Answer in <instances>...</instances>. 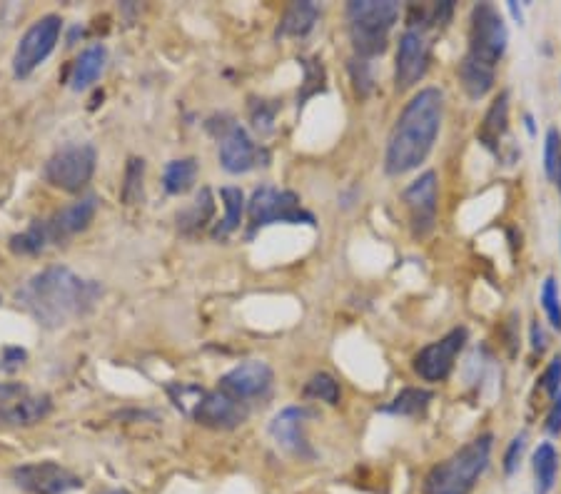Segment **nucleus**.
Returning <instances> with one entry per match:
<instances>
[{"mask_svg": "<svg viewBox=\"0 0 561 494\" xmlns=\"http://www.w3.org/2000/svg\"><path fill=\"white\" fill-rule=\"evenodd\" d=\"M402 203L407 208L409 218V233L414 240H424L434 233L437 228V213H439V183L437 173L427 170L419 175L417 180L404 188Z\"/></svg>", "mask_w": 561, "mask_h": 494, "instance_id": "13", "label": "nucleus"}, {"mask_svg": "<svg viewBox=\"0 0 561 494\" xmlns=\"http://www.w3.org/2000/svg\"><path fill=\"white\" fill-rule=\"evenodd\" d=\"M524 450H527V432H519V435L507 445V452H504V460H502L504 475L512 477L514 472L519 470V462H522Z\"/></svg>", "mask_w": 561, "mask_h": 494, "instance_id": "35", "label": "nucleus"}, {"mask_svg": "<svg viewBox=\"0 0 561 494\" xmlns=\"http://www.w3.org/2000/svg\"><path fill=\"white\" fill-rule=\"evenodd\" d=\"M320 15V5L312 3V0L292 3L290 8L282 13L280 25H277L275 30V38H305V35H310L312 30H315Z\"/></svg>", "mask_w": 561, "mask_h": 494, "instance_id": "20", "label": "nucleus"}, {"mask_svg": "<svg viewBox=\"0 0 561 494\" xmlns=\"http://www.w3.org/2000/svg\"><path fill=\"white\" fill-rule=\"evenodd\" d=\"M272 382H275V372L267 362L247 360L220 377V390L237 397V400L250 402L270 395Z\"/></svg>", "mask_w": 561, "mask_h": 494, "instance_id": "18", "label": "nucleus"}, {"mask_svg": "<svg viewBox=\"0 0 561 494\" xmlns=\"http://www.w3.org/2000/svg\"><path fill=\"white\" fill-rule=\"evenodd\" d=\"M507 8H509V10H512L514 20H517V23H519V25H522V23H524V13H522V8H519V5H517V0H509V3H507Z\"/></svg>", "mask_w": 561, "mask_h": 494, "instance_id": "40", "label": "nucleus"}, {"mask_svg": "<svg viewBox=\"0 0 561 494\" xmlns=\"http://www.w3.org/2000/svg\"><path fill=\"white\" fill-rule=\"evenodd\" d=\"M105 60H108V50L105 45L93 43L78 55V60L73 63L70 70V88L73 90H88L95 80L100 78V73L105 70Z\"/></svg>", "mask_w": 561, "mask_h": 494, "instance_id": "22", "label": "nucleus"}, {"mask_svg": "<svg viewBox=\"0 0 561 494\" xmlns=\"http://www.w3.org/2000/svg\"><path fill=\"white\" fill-rule=\"evenodd\" d=\"M53 412V397L23 382H0V427H33Z\"/></svg>", "mask_w": 561, "mask_h": 494, "instance_id": "10", "label": "nucleus"}, {"mask_svg": "<svg viewBox=\"0 0 561 494\" xmlns=\"http://www.w3.org/2000/svg\"><path fill=\"white\" fill-rule=\"evenodd\" d=\"M554 183H557V188H559V195H561V163H559V170H557V178H554Z\"/></svg>", "mask_w": 561, "mask_h": 494, "instance_id": "43", "label": "nucleus"}, {"mask_svg": "<svg viewBox=\"0 0 561 494\" xmlns=\"http://www.w3.org/2000/svg\"><path fill=\"white\" fill-rule=\"evenodd\" d=\"M532 470H534V490L537 494H549L557 485L559 472V452L552 442H542L532 455Z\"/></svg>", "mask_w": 561, "mask_h": 494, "instance_id": "24", "label": "nucleus"}, {"mask_svg": "<svg viewBox=\"0 0 561 494\" xmlns=\"http://www.w3.org/2000/svg\"><path fill=\"white\" fill-rule=\"evenodd\" d=\"M524 125H527V130H529V135H537V128H534V118H532V113H524Z\"/></svg>", "mask_w": 561, "mask_h": 494, "instance_id": "41", "label": "nucleus"}, {"mask_svg": "<svg viewBox=\"0 0 561 494\" xmlns=\"http://www.w3.org/2000/svg\"><path fill=\"white\" fill-rule=\"evenodd\" d=\"M492 447V432L474 437L462 450H457L452 457L434 465L424 475L422 494H472L477 482L487 472L489 460H492Z\"/></svg>", "mask_w": 561, "mask_h": 494, "instance_id": "4", "label": "nucleus"}, {"mask_svg": "<svg viewBox=\"0 0 561 494\" xmlns=\"http://www.w3.org/2000/svg\"><path fill=\"white\" fill-rule=\"evenodd\" d=\"M509 133V90H502L492 100L489 110L484 113L482 125L477 130V140L482 148H487L492 155H502V143Z\"/></svg>", "mask_w": 561, "mask_h": 494, "instance_id": "19", "label": "nucleus"}, {"mask_svg": "<svg viewBox=\"0 0 561 494\" xmlns=\"http://www.w3.org/2000/svg\"><path fill=\"white\" fill-rule=\"evenodd\" d=\"M220 125H215L212 120H207L205 128L220 140V165L232 175L250 173V170L260 168V165L270 163V153L267 148L257 145L255 140L247 135V130L242 125H237L235 120L220 115Z\"/></svg>", "mask_w": 561, "mask_h": 494, "instance_id": "7", "label": "nucleus"}, {"mask_svg": "<svg viewBox=\"0 0 561 494\" xmlns=\"http://www.w3.org/2000/svg\"><path fill=\"white\" fill-rule=\"evenodd\" d=\"M222 205H225V218L212 228V238L225 240L227 235L235 233L242 223V215H245V193L240 188H222L220 190Z\"/></svg>", "mask_w": 561, "mask_h": 494, "instance_id": "27", "label": "nucleus"}, {"mask_svg": "<svg viewBox=\"0 0 561 494\" xmlns=\"http://www.w3.org/2000/svg\"><path fill=\"white\" fill-rule=\"evenodd\" d=\"M539 387H542L552 400L561 392V352L559 355H554L552 362L544 367L542 377H539Z\"/></svg>", "mask_w": 561, "mask_h": 494, "instance_id": "36", "label": "nucleus"}, {"mask_svg": "<svg viewBox=\"0 0 561 494\" xmlns=\"http://www.w3.org/2000/svg\"><path fill=\"white\" fill-rule=\"evenodd\" d=\"M212 215H215V195H212L210 188H202L195 195V200L185 210H180L178 218H175L180 235L195 238L197 233H202L212 223Z\"/></svg>", "mask_w": 561, "mask_h": 494, "instance_id": "21", "label": "nucleus"}, {"mask_svg": "<svg viewBox=\"0 0 561 494\" xmlns=\"http://www.w3.org/2000/svg\"><path fill=\"white\" fill-rule=\"evenodd\" d=\"M192 420L200 427L207 430H237L240 425H245L247 417H250V405L237 397L227 395L225 390H212L202 392L200 400L195 402V407L190 410Z\"/></svg>", "mask_w": 561, "mask_h": 494, "instance_id": "15", "label": "nucleus"}, {"mask_svg": "<svg viewBox=\"0 0 561 494\" xmlns=\"http://www.w3.org/2000/svg\"><path fill=\"white\" fill-rule=\"evenodd\" d=\"M315 412L310 407H285L277 412L270 422V437L277 442V447L292 455L300 462H312L317 457V452L312 450L310 440L305 435L307 420H312Z\"/></svg>", "mask_w": 561, "mask_h": 494, "instance_id": "16", "label": "nucleus"}, {"mask_svg": "<svg viewBox=\"0 0 561 494\" xmlns=\"http://www.w3.org/2000/svg\"><path fill=\"white\" fill-rule=\"evenodd\" d=\"M529 342H532V350L537 352V355H544V352H547L549 337H547V330H544V325L539 320H534L532 327H529Z\"/></svg>", "mask_w": 561, "mask_h": 494, "instance_id": "39", "label": "nucleus"}, {"mask_svg": "<svg viewBox=\"0 0 561 494\" xmlns=\"http://www.w3.org/2000/svg\"><path fill=\"white\" fill-rule=\"evenodd\" d=\"M469 340L467 327H454L449 330L442 340L429 342L427 347L414 355L412 367L419 375V380L424 382H444L454 370V362H457L459 352L464 350Z\"/></svg>", "mask_w": 561, "mask_h": 494, "instance_id": "14", "label": "nucleus"}, {"mask_svg": "<svg viewBox=\"0 0 561 494\" xmlns=\"http://www.w3.org/2000/svg\"><path fill=\"white\" fill-rule=\"evenodd\" d=\"M350 75L352 83H355V90L360 98H367L374 88V78H372V63L365 58H352L350 60Z\"/></svg>", "mask_w": 561, "mask_h": 494, "instance_id": "34", "label": "nucleus"}, {"mask_svg": "<svg viewBox=\"0 0 561 494\" xmlns=\"http://www.w3.org/2000/svg\"><path fill=\"white\" fill-rule=\"evenodd\" d=\"M509 30L502 13L492 3H477L469 15V50L464 55L497 70L507 53Z\"/></svg>", "mask_w": 561, "mask_h": 494, "instance_id": "8", "label": "nucleus"}, {"mask_svg": "<svg viewBox=\"0 0 561 494\" xmlns=\"http://www.w3.org/2000/svg\"><path fill=\"white\" fill-rule=\"evenodd\" d=\"M98 153L90 143H68L43 165V180L63 193H80L95 175Z\"/></svg>", "mask_w": 561, "mask_h": 494, "instance_id": "9", "label": "nucleus"}, {"mask_svg": "<svg viewBox=\"0 0 561 494\" xmlns=\"http://www.w3.org/2000/svg\"><path fill=\"white\" fill-rule=\"evenodd\" d=\"M100 494H130V492L123 490V487H115V490H105V492H100Z\"/></svg>", "mask_w": 561, "mask_h": 494, "instance_id": "42", "label": "nucleus"}, {"mask_svg": "<svg viewBox=\"0 0 561 494\" xmlns=\"http://www.w3.org/2000/svg\"><path fill=\"white\" fill-rule=\"evenodd\" d=\"M28 362V352L23 347H0V375H15Z\"/></svg>", "mask_w": 561, "mask_h": 494, "instance_id": "37", "label": "nucleus"}, {"mask_svg": "<svg viewBox=\"0 0 561 494\" xmlns=\"http://www.w3.org/2000/svg\"><path fill=\"white\" fill-rule=\"evenodd\" d=\"M143 178H145V160L130 158L125 165L123 188H120V198L125 205L143 203Z\"/></svg>", "mask_w": 561, "mask_h": 494, "instance_id": "30", "label": "nucleus"}, {"mask_svg": "<svg viewBox=\"0 0 561 494\" xmlns=\"http://www.w3.org/2000/svg\"><path fill=\"white\" fill-rule=\"evenodd\" d=\"M60 33H63V20L58 15H45V18L35 20L25 35L20 38L18 48L13 55V75L18 80H25L33 75V70L48 58L58 45Z\"/></svg>", "mask_w": 561, "mask_h": 494, "instance_id": "12", "label": "nucleus"}, {"mask_svg": "<svg viewBox=\"0 0 561 494\" xmlns=\"http://www.w3.org/2000/svg\"><path fill=\"white\" fill-rule=\"evenodd\" d=\"M10 480L25 494H70L83 490V477L70 472L60 462L43 460L18 465L10 470Z\"/></svg>", "mask_w": 561, "mask_h": 494, "instance_id": "11", "label": "nucleus"}, {"mask_svg": "<svg viewBox=\"0 0 561 494\" xmlns=\"http://www.w3.org/2000/svg\"><path fill=\"white\" fill-rule=\"evenodd\" d=\"M429 60H432V53H429V43L424 33L404 30L399 35L397 63H394V85H397L399 93L414 88L427 75Z\"/></svg>", "mask_w": 561, "mask_h": 494, "instance_id": "17", "label": "nucleus"}, {"mask_svg": "<svg viewBox=\"0 0 561 494\" xmlns=\"http://www.w3.org/2000/svg\"><path fill=\"white\" fill-rule=\"evenodd\" d=\"M494 80H497V70L487 68V65L477 63L474 58L464 55L459 60V83H462L464 93L472 100H482L484 95L492 93Z\"/></svg>", "mask_w": 561, "mask_h": 494, "instance_id": "23", "label": "nucleus"}, {"mask_svg": "<svg viewBox=\"0 0 561 494\" xmlns=\"http://www.w3.org/2000/svg\"><path fill=\"white\" fill-rule=\"evenodd\" d=\"M561 163V133L559 128H549L544 138V173L549 180L557 178V170Z\"/></svg>", "mask_w": 561, "mask_h": 494, "instance_id": "33", "label": "nucleus"}, {"mask_svg": "<svg viewBox=\"0 0 561 494\" xmlns=\"http://www.w3.org/2000/svg\"><path fill=\"white\" fill-rule=\"evenodd\" d=\"M280 103L275 100H250V123L257 135H270L275 130V118Z\"/></svg>", "mask_w": 561, "mask_h": 494, "instance_id": "31", "label": "nucleus"}, {"mask_svg": "<svg viewBox=\"0 0 561 494\" xmlns=\"http://www.w3.org/2000/svg\"><path fill=\"white\" fill-rule=\"evenodd\" d=\"M397 0H352L347 3L350 40L357 58L372 60L389 45V30L399 20Z\"/></svg>", "mask_w": 561, "mask_h": 494, "instance_id": "5", "label": "nucleus"}, {"mask_svg": "<svg viewBox=\"0 0 561 494\" xmlns=\"http://www.w3.org/2000/svg\"><path fill=\"white\" fill-rule=\"evenodd\" d=\"M434 400V395L424 387H404L394 395V400L389 405L382 407V412L394 417H419L427 412L429 402Z\"/></svg>", "mask_w": 561, "mask_h": 494, "instance_id": "26", "label": "nucleus"}, {"mask_svg": "<svg viewBox=\"0 0 561 494\" xmlns=\"http://www.w3.org/2000/svg\"><path fill=\"white\" fill-rule=\"evenodd\" d=\"M100 297L103 285L98 280H85L63 265H50L35 272L15 292L18 307H23L45 330H58L80 320L95 310Z\"/></svg>", "mask_w": 561, "mask_h": 494, "instance_id": "1", "label": "nucleus"}, {"mask_svg": "<svg viewBox=\"0 0 561 494\" xmlns=\"http://www.w3.org/2000/svg\"><path fill=\"white\" fill-rule=\"evenodd\" d=\"M544 432L549 437H559L561 435V392L552 400V407L547 412V422H544Z\"/></svg>", "mask_w": 561, "mask_h": 494, "instance_id": "38", "label": "nucleus"}, {"mask_svg": "<svg viewBox=\"0 0 561 494\" xmlns=\"http://www.w3.org/2000/svg\"><path fill=\"white\" fill-rule=\"evenodd\" d=\"M310 225L315 228L317 220L310 210L302 208L300 195L292 190H277L272 185H262L252 193L247 203V240L255 238L257 230L267 225Z\"/></svg>", "mask_w": 561, "mask_h": 494, "instance_id": "6", "label": "nucleus"}, {"mask_svg": "<svg viewBox=\"0 0 561 494\" xmlns=\"http://www.w3.org/2000/svg\"><path fill=\"white\" fill-rule=\"evenodd\" d=\"M197 173H200V165L195 158H180L170 160L163 170V188L168 195H185L195 188Z\"/></svg>", "mask_w": 561, "mask_h": 494, "instance_id": "25", "label": "nucleus"}, {"mask_svg": "<svg viewBox=\"0 0 561 494\" xmlns=\"http://www.w3.org/2000/svg\"><path fill=\"white\" fill-rule=\"evenodd\" d=\"M539 300H542L544 312H547V320L554 330L561 332V292H559V282L557 277L549 275L544 280L542 292H539Z\"/></svg>", "mask_w": 561, "mask_h": 494, "instance_id": "32", "label": "nucleus"}, {"mask_svg": "<svg viewBox=\"0 0 561 494\" xmlns=\"http://www.w3.org/2000/svg\"><path fill=\"white\" fill-rule=\"evenodd\" d=\"M444 118V93L439 88H422L394 123L384 153V170L392 178L417 170L432 153Z\"/></svg>", "mask_w": 561, "mask_h": 494, "instance_id": "2", "label": "nucleus"}, {"mask_svg": "<svg viewBox=\"0 0 561 494\" xmlns=\"http://www.w3.org/2000/svg\"><path fill=\"white\" fill-rule=\"evenodd\" d=\"M302 395L310 397V400H320L335 407L340 405L342 390H340V382H337L330 372H317V375H312L310 380H307Z\"/></svg>", "mask_w": 561, "mask_h": 494, "instance_id": "29", "label": "nucleus"}, {"mask_svg": "<svg viewBox=\"0 0 561 494\" xmlns=\"http://www.w3.org/2000/svg\"><path fill=\"white\" fill-rule=\"evenodd\" d=\"M302 70H305V83H302L300 93H297V108H305V103L315 95L325 93L327 90V73H325V65H322L320 58H302L300 60Z\"/></svg>", "mask_w": 561, "mask_h": 494, "instance_id": "28", "label": "nucleus"}, {"mask_svg": "<svg viewBox=\"0 0 561 494\" xmlns=\"http://www.w3.org/2000/svg\"><path fill=\"white\" fill-rule=\"evenodd\" d=\"M95 213H98V195H83L80 200L70 203L68 208L58 210V213H53L50 218L33 220V223L28 225V230H23L20 235H13V238H10V250H13L15 255L30 257L40 255V252H45L48 247L68 243L73 235L88 230Z\"/></svg>", "mask_w": 561, "mask_h": 494, "instance_id": "3", "label": "nucleus"}]
</instances>
